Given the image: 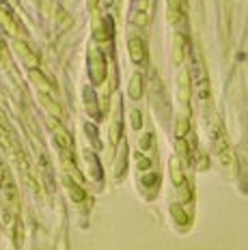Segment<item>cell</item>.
<instances>
[{"label":"cell","mask_w":248,"mask_h":250,"mask_svg":"<svg viewBox=\"0 0 248 250\" xmlns=\"http://www.w3.org/2000/svg\"><path fill=\"white\" fill-rule=\"evenodd\" d=\"M143 54H145V52L141 50V41L134 39V41H132V56H134V61H141Z\"/></svg>","instance_id":"cell-1"}]
</instances>
